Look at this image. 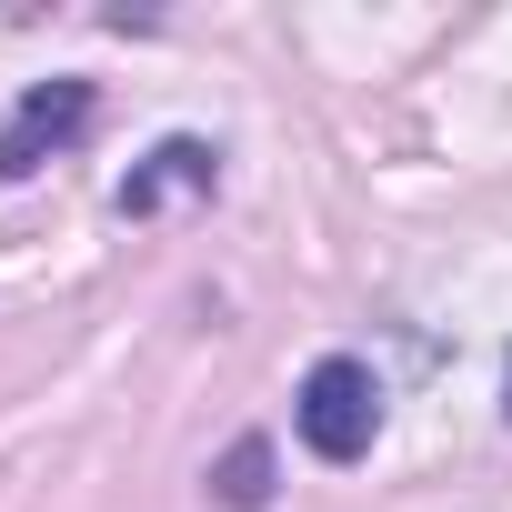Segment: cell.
Listing matches in <instances>:
<instances>
[{
    "label": "cell",
    "instance_id": "1",
    "mask_svg": "<svg viewBox=\"0 0 512 512\" xmlns=\"http://www.w3.org/2000/svg\"><path fill=\"white\" fill-rule=\"evenodd\" d=\"M292 422H302V442H312L322 462H362V452H372V432H382V382H372V362H352V352L312 362V372H302Z\"/></svg>",
    "mask_w": 512,
    "mask_h": 512
},
{
    "label": "cell",
    "instance_id": "2",
    "mask_svg": "<svg viewBox=\"0 0 512 512\" xmlns=\"http://www.w3.org/2000/svg\"><path fill=\"white\" fill-rule=\"evenodd\" d=\"M91 131V81H41L11 121H0V181H31L61 141H81Z\"/></svg>",
    "mask_w": 512,
    "mask_h": 512
},
{
    "label": "cell",
    "instance_id": "3",
    "mask_svg": "<svg viewBox=\"0 0 512 512\" xmlns=\"http://www.w3.org/2000/svg\"><path fill=\"white\" fill-rule=\"evenodd\" d=\"M211 181H221V151H211V141H161V151L121 181V211H161V201L211 191Z\"/></svg>",
    "mask_w": 512,
    "mask_h": 512
},
{
    "label": "cell",
    "instance_id": "4",
    "mask_svg": "<svg viewBox=\"0 0 512 512\" xmlns=\"http://www.w3.org/2000/svg\"><path fill=\"white\" fill-rule=\"evenodd\" d=\"M211 492H221L231 512H262V502H272V442H262V432L231 442V452H221V472H211Z\"/></svg>",
    "mask_w": 512,
    "mask_h": 512
},
{
    "label": "cell",
    "instance_id": "5",
    "mask_svg": "<svg viewBox=\"0 0 512 512\" xmlns=\"http://www.w3.org/2000/svg\"><path fill=\"white\" fill-rule=\"evenodd\" d=\"M502 412H512V362H502Z\"/></svg>",
    "mask_w": 512,
    "mask_h": 512
}]
</instances>
